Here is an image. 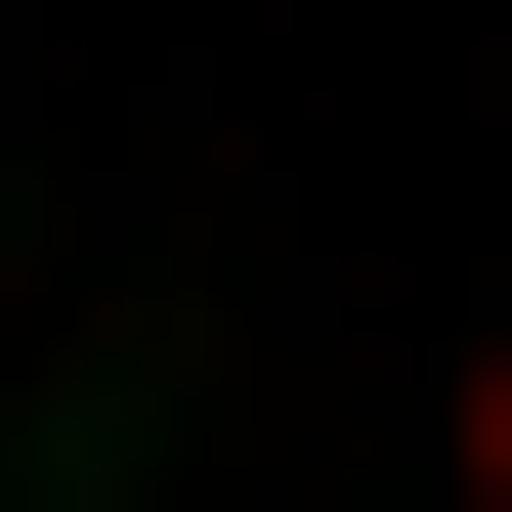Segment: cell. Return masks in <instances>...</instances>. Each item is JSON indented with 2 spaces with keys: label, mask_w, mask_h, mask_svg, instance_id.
Returning <instances> with one entry per match:
<instances>
[{
  "label": "cell",
  "mask_w": 512,
  "mask_h": 512,
  "mask_svg": "<svg viewBox=\"0 0 512 512\" xmlns=\"http://www.w3.org/2000/svg\"><path fill=\"white\" fill-rule=\"evenodd\" d=\"M427 512H512V342H470V384H427Z\"/></svg>",
  "instance_id": "obj_1"
}]
</instances>
